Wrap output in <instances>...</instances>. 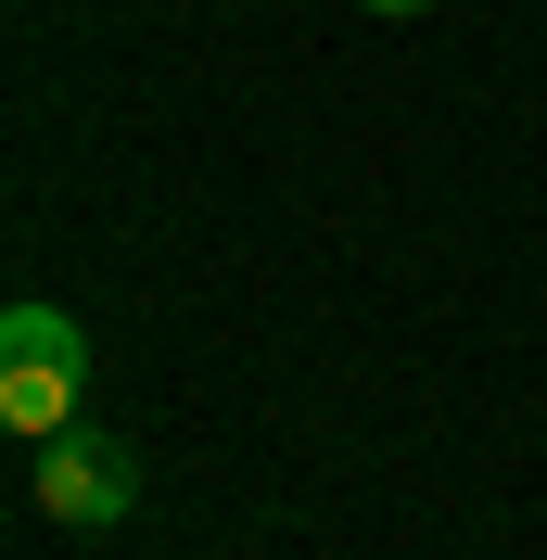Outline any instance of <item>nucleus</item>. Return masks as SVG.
Listing matches in <instances>:
<instances>
[{
  "label": "nucleus",
  "instance_id": "f03ea898",
  "mask_svg": "<svg viewBox=\"0 0 547 560\" xmlns=\"http://www.w3.org/2000/svg\"><path fill=\"white\" fill-rule=\"evenodd\" d=\"M128 497H140V471L115 446H90V433H51V446H38V510H51V523L103 535V523H128Z\"/></svg>",
  "mask_w": 547,
  "mask_h": 560
},
{
  "label": "nucleus",
  "instance_id": "7ed1b4c3",
  "mask_svg": "<svg viewBox=\"0 0 547 560\" xmlns=\"http://www.w3.org/2000/svg\"><path fill=\"white\" fill-rule=\"evenodd\" d=\"M370 13H420V0H370Z\"/></svg>",
  "mask_w": 547,
  "mask_h": 560
},
{
  "label": "nucleus",
  "instance_id": "f257e3e1",
  "mask_svg": "<svg viewBox=\"0 0 547 560\" xmlns=\"http://www.w3.org/2000/svg\"><path fill=\"white\" fill-rule=\"evenodd\" d=\"M77 395H90V331H77L65 306H0V420L26 433V446H51V433H77Z\"/></svg>",
  "mask_w": 547,
  "mask_h": 560
}]
</instances>
